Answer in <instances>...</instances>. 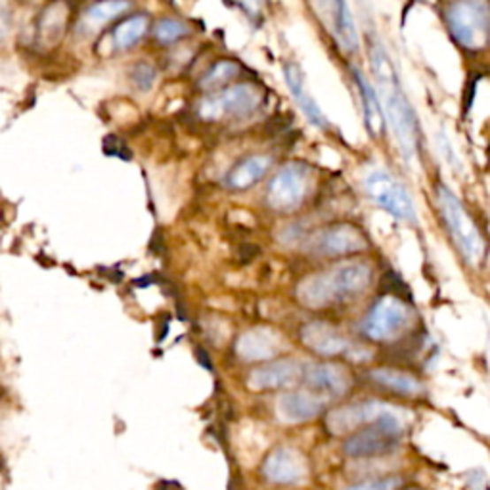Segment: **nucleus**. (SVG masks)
Masks as SVG:
<instances>
[{
  "mask_svg": "<svg viewBox=\"0 0 490 490\" xmlns=\"http://www.w3.org/2000/svg\"><path fill=\"white\" fill-rule=\"evenodd\" d=\"M370 57L373 79L378 85V98H381V110H385V123H389L406 163L414 165L419 157V123L414 106L406 96L394 62L381 42L371 44Z\"/></svg>",
  "mask_w": 490,
  "mask_h": 490,
  "instance_id": "1",
  "label": "nucleus"
},
{
  "mask_svg": "<svg viewBox=\"0 0 490 490\" xmlns=\"http://www.w3.org/2000/svg\"><path fill=\"white\" fill-rule=\"evenodd\" d=\"M370 282L371 268L366 263L347 261L302 279L297 287V295L302 305L324 309L360 295Z\"/></svg>",
  "mask_w": 490,
  "mask_h": 490,
  "instance_id": "2",
  "label": "nucleus"
},
{
  "mask_svg": "<svg viewBox=\"0 0 490 490\" xmlns=\"http://www.w3.org/2000/svg\"><path fill=\"white\" fill-rule=\"evenodd\" d=\"M437 203L452 243L456 245L465 263L477 266L485 259L486 243L468 209L445 184L437 186Z\"/></svg>",
  "mask_w": 490,
  "mask_h": 490,
  "instance_id": "3",
  "label": "nucleus"
},
{
  "mask_svg": "<svg viewBox=\"0 0 490 490\" xmlns=\"http://www.w3.org/2000/svg\"><path fill=\"white\" fill-rule=\"evenodd\" d=\"M263 98V90L253 83L228 85L207 95L197 103L195 113L197 118L207 123L241 119L259 110Z\"/></svg>",
  "mask_w": 490,
  "mask_h": 490,
  "instance_id": "4",
  "label": "nucleus"
},
{
  "mask_svg": "<svg viewBox=\"0 0 490 490\" xmlns=\"http://www.w3.org/2000/svg\"><path fill=\"white\" fill-rule=\"evenodd\" d=\"M445 23L450 37L462 49L479 52L488 44V8L485 0H452L445 8Z\"/></svg>",
  "mask_w": 490,
  "mask_h": 490,
  "instance_id": "5",
  "label": "nucleus"
},
{
  "mask_svg": "<svg viewBox=\"0 0 490 490\" xmlns=\"http://www.w3.org/2000/svg\"><path fill=\"white\" fill-rule=\"evenodd\" d=\"M363 188L371 203L396 220L414 225L417 220L416 203L406 186L383 167H370L363 174Z\"/></svg>",
  "mask_w": 490,
  "mask_h": 490,
  "instance_id": "6",
  "label": "nucleus"
},
{
  "mask_svg": "<svg viewBox=\"0 0 490 490\" xmlns=\"http://www.w3.org/2000/svg\"><path fill=\"white\" fill-rule=\"evenodd\" d=\"M309 190V171L301 163H287L268 182L266 205L274 213L287 215L302 205Z\"/></svg>",
  "mask_w": 490,
  "mask_h": 490,
  "instance_id": "7",
  "label": "nucleus"
},
{
  "mask_svg": "<svg viewBox=\"0 0 490 490\" xmlns=\"http://www.w3.org/2000/svg\"><path fill=\"white\" fill-rule=\"evenodd\" d=\"M368 245V236L356 225L335 223L310 234L305 251L314 256H345L364 251Z\"/></svg>",
  "mask_w": 490,
  "mask_h": 490,
  "instance_id": "8",
  "label": "nucleus"
},
{
  "mask_svg": "<svg viewBox=\"0 0 490 490\" xmlns=\"http://www.w3.org/2000/svg\"><path fill=\"white\" fill-rule=\"evenodd\" d=\"M412 312L406 307V302L399 297L385 295L376 305L370 309L366 318L363 322V332L373 341L391 340V337L399 335L408 322H410Z\"/></svg>",
  "mask_w": 490,
  "mask_h": 490,
  "instance_id": "9",
  "label": "nucleus"
},
{
  "mask_svg": "<svg viewBox=\"0 0 490 490\" xmlns=\"http://www.w3.org/2000/svg\"><path fill=\"white\" fill-rule=\"evenodd\" d=\"M318 6L322 8L325 26L332 31L337 44L341 46V50L347 54H356L360 49V39L347 0H318Z\"/></svg>",
  "mask_w": 490,
  "mask_h": 490,
  "instance_id": "10",
  "label": "nucleus"
},
{
  "mask_svg": "<svg viewBox=\"0 0 490 490\" xmlns=\"http://www.w3.org/2000/svg\"><path fill=\"white\" fill-rule=\"evenodd\" d=\"M268 481L279 485H295L305 479L307 465L301 454L294 448H276L263 465Z\"/></svg>",
  "mask_w": 490,
  "mask_h": 490,
  "instance_id": "11",
  "label": "nucleus"
},
{
  "mask_svg": "<svg viewBox=\"0 0 490 490\" xmlns=\"http://www.w3.org/2000/svg\"><path fill=\"white\" fill-rule=\"evenodd\" d=\"M272 163H274V157L266 154H253L240 159L236 165L226 172L225 177L226 190H232V192L249 190L251 186H255L256 182L266 177L268 171L272 167Z\"/></svg>",
  "mask_w": 490,
  "mask_h": 490,
  "instance_id": "12",
  "label": "nucleus"
},
{
  "mask_svg": "<svg viewBox=\"0 0 490 490\" xmlns=\"http://www.w3.org/2000/svg\"><path fill=\"white\" fill-rule=\"evenodd\" d=\"M301 337L302 343H305L310 351L324 356H337L353 351V345L348 343L340 332L324 322L307 324L301 332Z\"/></svg>",
  "mask_w": 490,
  "mask_h": 490,
  "instance_id": "13",
  "label": "nucleus"
},
{
  "mask_svg": "<svg viewBox=\"0 0 490 490\" xmlns=\"http://www.w3.org/2000/svg\"><path fill=\"white\" fill-rule=\"evenodd\" d=\"M284 79H286V85L291 92V96L295 98L297 106L301 108V111L305 113V118L309 119L310 125L318 126V128H328L330 123L328 119H325V115L322 113L320 106L317 103V100H314L310 96V92L307 90V85H305V75H302L301 67L294 62H289L284 65Z\"/></svg>",
  "mask_w": 490,
  "mask_h": 490,
  "instance_id": "14",
  "label": "nucleus"
},
{
  "mask_svg": "<svg viewBox=\"0 0 490 490\" xmlns=\"http://www.w3.org/2000/svg\"><path fill=\"white\" fill-rule=\"evenodd\" d=\"M324 408V402L320 396L297 391L282 394L276 402V414L286 424H301L309 422V419L317 417Z\"/></svg>",
  "mask_w": 490,
  "mask_h": 490,
  "instance_id": "15",
  "label": "nucleus"
},
{
  "mask_svg": "<svg viewBox=\"0 0 490 490\" xmlns=\"http://www.w3.org/2000/svg\"><path fill=\"white\" fill-rule=\"evenodd\" d=\"M396 445H399V437L387 433L381 425L373 422L370 429L347 440L345 452L347 456L351 458H368V456H376V454L389 452Z\"/></svg>",
  "mask_w": 490,
  "mask_h": 490,
  "instance_id": "16",
  "label": "nucleus"
},
{
  "mask_svg": "<svg viewBox=\"0 0 490 490\" xmlns=\"http://www.w3.org/2000/svg\"><path fill=\"white\" fill-rule=\"evenodd\" d=\"M302 373V364L297 360H278L274 364L263 368H255L249 373V387L251 389H276L287 387L299 381Z\"/></svg>",
  "mask_w": 490,
  "mask_h": 490,
  "instance_id": "17",
  "label": "nucleus"
},
{
  "mask_svg": "<svg viewBox=\"0 0 490 490\" xmlns=\"http://www.w3.org/2000/svg\"><path fill=\"white\" fill-rule=\"evenodd\" d=\"M67 27V6L62 0H54V3L46 4L37 18V46L41 49H52L62 41Z\"/></svg>",
  "mask_w": 490,
  "mask_h": 490,
  "instance_id": "18",
  "label": "nucleus"
},
{
  "mask_svg": "<svg viewBox=\"0 0 490 490\" xmlns=\"http://www.w3.org/2000/svg\"><path fill=\"white\" fill-rule=\"evenodd\" d=\"M385 404L373 402V401L343 406L340 410H333L328 416V419H325V424H328V429L332 433H347V431H353L366 422L368 424L376 422Z\"/></svg>",
  "mask_w": 490,
  "mask_h": 490,
  "instance_id": "19",
  "label": "nucleus"
},
{
  "mask_svg": "<svg viewBox=\"0 0 490 490\" xmlns=\"http://www.w3.org/2000/svg\"><path fill=\"white\" fill-rule=\"evenodd\" d=\"M353 79H355V85H356L358 96H360V106H363L366 131L373 140H378L385 134V126H387V123H385V115L381 110L379 98H378V92L368 83L364 73L358 72V69H355L353 72Z\"/></svg>",
  "mask_w": 490,
  "mask_h": 490,
  "instance_id": "20",
  "label": "nucleus"
},
{
  "mask_svg": "<svg viewBox=\"0 0 490 490\" xmlns=\"http://www.w3.org/2000/svg\"><path fill=\"white\" fill-rule=\"evenodd\" d=\"M131 10V0H98L85 10L83 18L77 23L80 34H92L103 29L108 23L121 18L125 11Z\"/></svg>",
  "mask_w": 490,
  "mask_h": 490,
  "instance_id": "21",
  "label": "nucleus"
},
{
  "mask_svg": "<svg viewBox=\"0 0 490 490\" xmlns=\"http://www.w3.org/2000/svg\"><path fill=\"white\" fill-rule=\"evenodd\" d=\"M236 348L243 360H266L278 351V335L266 328H255L240 337Z\"/></svg>",
  "mask_w": 490,
  "mask_h": 490,
  "instance_id": "22",
  "label": "nucleus"
},
{
  "mask_svg": "<svg viewBox=\"0 0 490 490\" xmlns=\"http://www.w3.org/2000/svg\"><path fill=\"white\" fill-rule=\"evenodd\" d=\"M302 376L312 389L328 394H343L348 387L345 373L332 364H302Z\"/></svg>",
  "mask_w": 490,
  "mask_h": 490,
  "instance_id": "23",
  "label": "nucleus"
},
{
  "mask_svg": "<svg viewBox=\"0 0 490 490\" xmlns=\"http://www.w3.org/2000/svg\"><path fill=\"white\" fill-rule=\"evenodd\" d=\"M149 19L146 14H134L131 18H125L121 23L115 26L111 33V44L113 50L123 52L133 49L134 44L144 39V34L148 33Z\"/></svg>",
  "mask_w": 490,
  "mask_h": 490,
  "instance_id": "24",
  "label": "nucleus"
},
{
  "mask_svg": "<svg viewBox=\"0 0 490 490\" xmlns=\"http://www.w3.org/2000/svg\"><path fill=\"white\" fill-rule=\"evenodd\" d=\"M371 379H376L378 383L385 385V387H389L396 393L402 394H417L422 391V385H419L417 379H414L412 376H408V373L396 371V370H373L370 373Z\"/></svg>",
  "mask_w": 490,
  "mask_h": 490,
  "instance_id": "25",
  "label": "nucleus"
},
{
  "mask_svg": "<svg viewBox=\"0 0 490 490\" xmlns=\"http://www.w3.org/2000/svg\"><path fill=\"white\" fill-rule=\"evenodd\" d=\"M240 73V65L232 60L217 62L209 72L200 79V87L205 90H218L228 87L232 79H236Z\"/></svg>",
  "mask_w": 490,
  "mask_h": 490,
  "instance_id": "26",
  "label": "nucleus"
},
{
  "mask_svg": "<svg viewBox=\"0 0 490 490\" xmlns=\"http://www.w3.org/2000/svg\"><path fill=\"white\" fill-rule=\"evenodd\" d=\"M190 33V29L184 26L179 19H171V18H163L154 26V37L159 44H174L180 39H184L186 34Z\"/></svg>",
  "mask_w": 490,
  "mask_h": 490,
  "instance_id": "27",
  "label": "nucleus"
},
{
  "mask_svg": "<svg viewBox=\"0 0 490 490\" xmlns=\"http://www.w3.org/2000/svg\"><path fill=\"white\" fill-rule=\"evenodd\" d=\"M131 83L134 88L138 90H142V92H148L151 87L156 85V80H157V72H156V67L148 64V62H138L131 67Z\"/></svg>",
  "mask_w": 490,
  "mask_h": 490,
  "instance_id": "28",
  "label": "nucleus"
},
{
  "mask_svg": "<svg viewBox=\"0 0 490 490\" xmlns=\"http://www.w3.org/2000/svg\"><path fill=\"white\" fill-rule=\"evenodd\" d=\"M14 8H11L10 0H0V44H4L11 31H14Z\"/></svg>",
  "mask_w": 490,
  "mask_h": 490,
  "instance_id": "29",
  "label": "nucleus"
},
{
  "mask_svg": "<svg viewBox=\"0 0 490 490\" xmlns=\"http://www.w3.org/2000/svg\"><path fill=\"white\" fill-rule=\"evenodd\" d=\"M396 486H399V479H396V477H385V479L358 483L355 486H348L347 490H394Z\"/></svg>",
  "mask_w": 490,
  "mask_h": 490,
  "instance_id": "30",
  "label": "nucleus"
},
{
  "mask_svg": "<svg viewBox=\"0 0 490 490\" xmlns=\"http://www.w3.org/2000/svg\"><path fill=\"white\" fill-rule=\"evenodd\" d=\"M243 10H248L249 14H256V11L261 10V4H259V0H240Z\"/></svg>",
  "mask_w": 490,
  "mask_h": 490,
  "instance_id": "31",
  "label": "nucleus"
},
{
  "mask_svg": "<svg viewBox=\"0 0 490 490\" xmlns=\"http://www.w3.org/2000/svg\"><path fill=\"white\" fill-rule=\"evenodd\" d=\"M197 358H200V363H202L207 370H213V366H211V360H209V356L205 355L203 348H200V351H197Z\"/></svg>",
  "mask_w": 490,
  "mask_h": 490,
  "instance_id": "32",
  "label": "nucleus"
}]
</instances>
